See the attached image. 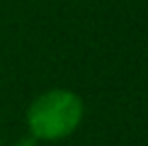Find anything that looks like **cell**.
<instances>
[{"label": "cell", "instance_id": "6da1fadb", "mask_svg": "<svg viewBox=\"0 0 148 146\" xmlns=\"http://www.w3.org/2000/svg\"><path fill=\"white\" fill-rule=\"evenodd\" d=\"M84 118V101L77 93L52 88L28 105L26 125L32 138L43 142L69 138Z\"/></svg>", "mask_w": 148, "mask_h": 146}]
</instances>
